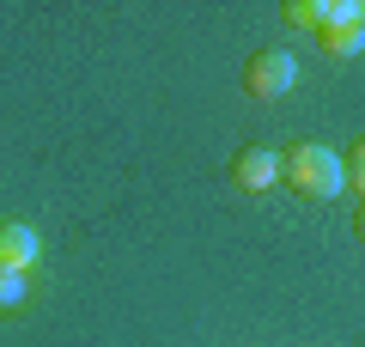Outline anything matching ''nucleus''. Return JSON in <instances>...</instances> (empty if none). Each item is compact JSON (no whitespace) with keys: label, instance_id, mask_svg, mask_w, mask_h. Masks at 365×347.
<instances>
[{"label":"nucleus","instance_id":"obj_3","mask_svg":"<svg viewBox=\"0 0 365 347\" xmlns=\"http://www.w3.org/2000/svg\"><path fill=\"white\" fill-rule=\"evenodd\" d=\"M232 183L244 195H268L274 183H280V153H274V146H244V153L232 159Z\"/></svg>","mask_w":365,"mask_h":347},{"label":"nucleus","instance_id":"obj_8","mask_svg":"<svg viewBox=\"0 0 365 347\" xmlns=\"http://www.w3.org/2000/svg\"><path fill=\"white\" fill-rule=\"evenodd\" d=\"M287 25L311 31V0H287Z\"/></svg>","mask_w":365,"mask_h":347},{"label":"nucleus","instance_id":"obj_4","mask_svg":"<svg viewBox=\"0 0 365 347\" xmlns=\"http://www.w3.org/2000/svg\"><path fill=\"white\" fill-rule=\"evenodd\" d=\"M37 262H43V238H37V226H25V219H0V268L31 274Z\"/></svg>","mask_w":365,"mask_h":347},{"label":"nucleus","instance_id":"obj_2","mask_svg":"<svg viewBox=\"0 0 365 347\" xmlns=\"http://www.w3.org/2000/svg\"><path fill=\"white\" fill-rule=\"evenodd\" d=\"M292 86H299V55L280 49V43H274V49H256V55L244 61V91H250V98L280 104Z\"/></svg>","mask_w":365,"mask_h":347},{"label":"nucleus","instance_id":"obj_9","mask_svg":"<svg viewBox=\"0 0 365 347\" xmlns=\"http://www.w3.org/2000/svg\"><path fill=\"white\" fill-rule=\"evenodd\" d=\"M353 238H359V244H365V207H359V219H353Z\"/></svg>","mask_w":365,"mask_h":347},{"label":"nucleus","instance_id":"obj_7","mask_svg":"<svg viewBox=\"0 0 365 347\" xmlns=\"http://www.w3.org/2000/svg\"><path fill=\"white\" fill-rule=\"evenodd\" d=\"M25 274H19V268H0V311H13L19 305V298H25Z\"/></svg>","mask_w":365,"mask_h":347},{"label":"nucleus","instance_id":"obj_6","mask_svg":"<svg viewBox=\"0 0 365 347\" xmlns=\"http://www.w3.org/2000/svg\"><path fill=\"white\" fill-rule=\"evenodd\" d=\"M341 165H347V189H359V195H365V134L347 146V159H341Z\"/></svg>","mask_w":365,"mask_h":347},{"label":"nucleus","instance_id":"obj_5","mask_svg":"<svg viewBox=\"0 0 365 347\" xmlns=\"http://www.w3.org/2000/svg\"><path fill=\"white\" fill-rule=\"evenodd\" d=\"M317 43H323V55H329V61H359V55H365V25L329 31V37H317Z\"/></svg>","mask_w":365,"mask_h":347},{"label":"nucleus","instance_id":"obj_1","mask_svg":"<svg viewBox=\"0 0 365 347\" xmlns=\"http://www.w3.org/2000/svg\"><path fill=\"white\" fill-rule=\"evenodd\" d=\"M280 183H287L292 195H304V201H335V195L347 189V165H341L335 146L299 141L287 159H280Z\"/></svg>","mask_w":365,"mask_h":347}]
</instances>
